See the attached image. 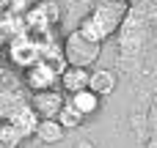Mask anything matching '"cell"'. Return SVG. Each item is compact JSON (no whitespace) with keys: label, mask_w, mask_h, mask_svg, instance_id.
<instances>
[{"label":"cell","mask_w":157,"mask_h":148,"mask_svg":"<svg viewBox=\"0 0 157 148\" xmlns=\"http://www.w3.org/2000/svg\"><path fill=\"white\" fill-rule=\"evenodd\" d=\"M0 41H6V14L0 11Z\"/></svg>","instance_id":"obj_14"},{"label":"cell","mask_w":157,"mask_h":148,"mask_svg":"<svg viewBox=\"0 0 157 148\" xmlns=\"http://www.w3.org/2000/svg\"><path fill=\"white\" fill-rule=\"evenodd\" d=\"M66 102H69V104H72V107H75V110L83 115V118H88V115H94V113L99 110V102H102V99L86 88V91H77V93H72Z\"/></svg>","instance_id":"obj_11"},{"label":"cell","mask_w":157,"mask_h":148,"mask_svg":"<svg viewBox=\"0 0 157 148\" xmlns=\"http://www.w3.org/2000/svg\"><path fill=\"white\" fill-rule=\"evenodd\" d=\"M22 140H25V135H22L14 124L0 121V148H19Z\"/></svg>","instance_id":"obj_12"},{"label":"cell","mask_w":157,"mask_h":148,"mask_svg":"<svg viewBox=\"0 0 157 148\" xmlns=\"http://www.w3.org/2000/svg\"><path fill=\"white\" fill-rule=\"evenodd\" d=\"M30 107L36 110L39 118H58V113L66 107V93L52 88V91H44V93H33L30 99Z\"/></svg>","instance_id":"obj_6"},{"label":"cell","mask_w":157,"mask_h":148,"mask_svg":"<svg viewBox=\"0 0 157 148\" xmlns=\"http://www.w3.org/2000/svg\"><path fill=\"white\" fill-rule=\"evenodd\" d=\"M88 91L97 93L99 99L102 96H110L116 91V74L110 69H94L91 77H88Z\"/></svg>","instance_id":"obj_10"},{"label":"cell","mask_w":157,"mask_h":148,"mask_svg":"<svg viewBox=\"0 0 157 148\" xmlns=\"http://www.w3.org/2000/svg\"><path fill=\"white\" fill-rule=\"evenodd\" d=\"M58 19H61V11H58L55 0H39V3H33L28 8V14H25L28 36H33V38L50 36V30L58 25Z\"/></svg>","instance_id":"obj_2"},{"label":"cell","mask_w":157,"mask_h":148,"mask_svg":"<svg viewBox=\"0 0 157 148\" xmlns=\"http://www.w3.org/2000/svg\"><path fill=\"white\" fill-rule=\"evenodd\" d=\"M127 5H130V3H121V0H97L94 8L80 19L77 33H80L83 38H88L91 44H99V47H102V44L116 33V27L124 22Z\"/></svg>","instance_id":"obj_1"},{"label":"cell","mask_w":157,"mask_h":148,"mask_svg":"<svg viewBox=\"0 0 157 148\" xmlns=\"http://www.w3.org/2000/svg\"><path fill=\"white\" fill-rule=\"evenodd\" d=\"M83 121H86V118H83V115H80V113H77V110H75V107H72L69 102H66V107H63V110L58 113V124H61V126H63L66 132H69V129H77V126H80Z\"/></svg>","instance_id":"obj_13"},{"label":"cell","mask_w":157,"mask_h":148,"mask_svg":"<svg viewBox=\"0 0 157 148\" xmlns=\"http://www.w3.org/2000/svg\"><path fill=\"white\" fill-rule=\"evenodd\" d=\"M121 3H130V0H121Z\"/></svg>","instance_id":"obj_16"},{"label":"cell","mask_w":157,"mask_h":148,"mask_svg":"<svg viewBox=\"0 0 157 148\" xmlns=\"http://www.w3.org/2000/svg\"><path fill=\"white\" fill-rule=\"evenodd\" d=\"M80 148H91V146H88V143H80Z\"/></svg>","instance_id":"obj_15"},{"label":"cell","mask_w":157,"mask_h":148,"mask_svg":"<svg viewBox=\"0 0 157 148\" xmlns=\"http://www.w3.org/2000/svg\"><path fill=\"white\" fill-rule=\"evenodd\" d=\"M88 77H91V71L88 69H75V66H66L63 71H61V77H58V85H61V91L63 93H77V91H86L88 88Z\"/></svg>","instance_id":"obj_7"},{"label":"cell","mask_w":157,"mask_h":148,"mask_svg":"<svg viewBox=\"0 0 157 148\" xmlns=\"http://www.w3.org/2000/svg\"><path fill=\"white\" fill-rule=\"evenodd\" d=\"M58 71L47 63V60H39V63H33L28 71H25V82H28V88L33 91V93H44V91H52L55 85H58Z\"/></svg>","instance_id":"obj_5"},{"label":"cell","mask_w":157,"mask_h":148,"mask_svg":"<svg viewBox=\"0 0 157 148\" xmlns=\"http://www.w3.org/2000/svg\"><path fill=\"white\" fill-rule=\"evenodd\" d=\"M39 115H36V110L30 107V102H25L19 110H14V115L8 118V124H14L25 137H30V135H36V126H39Z\"/></svg>","instance_id":"obj_8"},{"label":"cell","mask_w":157,"mask_h":148,"mask_svg":"<svg viewBox=\"0 0 157 148\" xmlns=\"http://www.w3.org/2000/svg\"><path fill=\"white\" fill-rule=\"evenodd\" d=\"M33 137H36L39 143H44V146H58V143L66 137V129L58 124V118H41Z\"/></svg>","instance_id":"obj_9"},{"label":"cell","mask_w":157,"mask_h":148,"mask_svg":"<svg viewBox=\"0 0 157 148\" xmlns=\"http://www.w3.org/2000/svg\"><path fill=\"white\" fill-rule=\"evenodd\" d=\"M97 58H99V44H91L77 30L66 36V41H63V60H66V66L88 69L91 71V66L97 63Z\"/></svg>","instance_id":"obj_3"},{"label":"cell","mask_w":157,"mask_h":148,"mask_svg":"<svg viewBox=\"0 0 157 148\" xmlns=\"http://www.w3.org/2000/svg\"><path fill=\"white\" fill-rule=\"evenodd\" d=\"M8 58H11L14 66H19V69L28 71L33 63L41 60V44H39V38H33V36H28V33L11 38V41H8Z\"/></svg>","instance_id":"obj_4"}]
</instances>
